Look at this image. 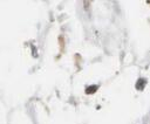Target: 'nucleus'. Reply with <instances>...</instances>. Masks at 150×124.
I'll return each instance as SVG.
<instances>
[{
	"label": "nucleus",
	"mask_w": 150,
	"mask_h": 124,
	"mask_svg": "<svg viewBox=\"0 0 150 124\" xmlns=\"http://www.w3.org/2000/svg\"><path fill=\"white\" fill-rule=\"evenodd\" d=\"M97 90V85H91V87H88L87 89H86V93L88 94V95H91L92 93H95Z\"/></svg>",
	"instance_id": "obj_1"
},
{
	"label": "nucleus",
	"mask_w": 150,
	"mask_h": 124,
	"mask_svg": "<svg viewBox=\"0 0 150 124\" xmlns=\"http://www.w3.org/2000/svg\"><path fill=\"white\" fill-rule=\"evenodd\" d=\"M145 83H147V81H145L144 79L139 80V81L137 82V85H136V88H137V89H143V87H144L143 84H145Z\"/></svg>",
	"instance_id": "obj_2"
}]
</instances>
